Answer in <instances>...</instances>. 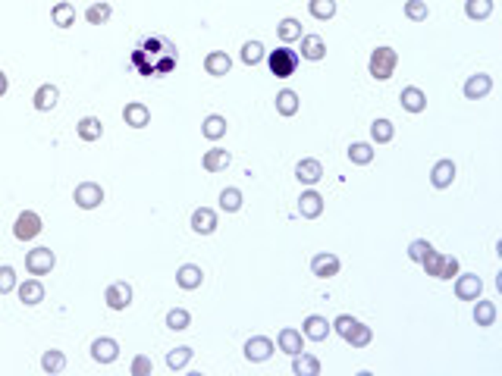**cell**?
<instances>
[{
	"label": "cell",
	"mask_w": 502,
	"mask_h": 376,
	"mask_svg": "<svg viewBox=\"0 0 502 376\" xmlns=\"http://www.w3.org/2000/svg\"><path fill=\"white\" fill-rule=\"evenodd\" d=\"M123 119L129 129H144L151 123V110L142 104V100H132V104L123 107Z\"/></svg>",
	"instance_id": "ac0fdd59"
},
{
	"label": "cell",
	"mask_w": 502,
	"mask_h": 376,
	"mask_svg": "<svg viewBox=\"0 0 502 376\" xmlns=\"http://www.w3.org/2000/svg\"><path fill=\"white\" fill-rule=\"evenodd\" d=\"M73 201L82 210H94V207H100V201H104V188H100L98 182H79L73 191Z\"/></svg>",
	"instance_id": "277c9868"
},
{
	"label": "cell",
	"mask_w": 502,
	"mask_h": 376,
	"mask_svg": "<svg viewBox=\"0 0 502 376\" xmlns=\"http://www.w3.org/2000/svg\"><path fill=\"white\" fill-rule=\"evenodd\" d=\"M119 357V342L110 336H100L91 342V361L94 363H113Z\"/></svg>",
	"instance_id": "7c38bea8"
},
{
	"label": "cell",
	"mask_w": 502,
	"mask_h": 376,
	"mask_svg": "<svg viewBox=\"0 0 502 376\" xmlns=\"http://www.w3.org/2000/svg\"><path fill=\"white\" fill-rule=\"evenodd\" d=\"M430 248H433V244L427 242V238H414V242L408 244V260L420 263V260H424V254H427V251H430Z\"/></svg>",
	"instance_id": "c3c4849f"
},
{
	"label": "cell",
	"mask_w": 502,
	"mask_h": 376,
	"mask_svg": "<svg viewBox=\"0 0 502 376\" xmlns=\"http://www.w3.org/2000/svg\"><path fill=\"white\" fill-rule=\"evenodd\" d=\"M298 107H301V100H298V94L292 91V88H282L280 94H276V113L280 116H295L298 113Z\"/></svg>",
	"instance_id": "f1b7e54d"
},
{
	"label": "cell",
	"mask_w": 502,
	"mask_h": 376,
	"mask_svg": "<svg viewBox=\"0 0 502 376\" xmlns=\"http://www.w3.org/2000/svg\"><path fill=\"white\" fill-rule=\"evenodd\" d=\"M229 163H232V154L223 148H211V150H204V157H201V166H204L207 173H223Z\"/></svg>",
	"instance_id": "d4e9b609"
},
{
	"label": "cell",
	"mask_w": 502,
	"mask_h": 376,
	"mask_svg": "<svg viewBox=\"0 0 502 376\" xmlns=\"http://www.w3.org/2000/svg\"><path fill=\"white\" fill-rule=\"evenodd\" d=\"M75 132H79L82 141H98V138L104 135V125H100L98 116H82L79 123H75Z\"/></svg>",
	"instance_id": "f546056e"
},
{
	"label": "cell",
	"mask_w": 502,
	"mask_h": 376,
	"mask_svg": "<svg viewBox=\"0 0 502 376\" xmlns=\"http://www.w3.org/2000/svg\"><path fill=\"white\" fill-rule=\"evenodd\" d=\"M188 326H192V313H188L185 307H173V311H167V329L185 332Z\"/></svg>",
	"instance_id": "60d3db41"
},
{
	"label": "cell",
	"mask_w": 502,
	"mask_h": 376,
	"mask_svg": "<svg viewBox=\"0 0 502 376\" xmlns=\"http://www.w3.org/2000/svg\"><path fill=\"white\" fill-rule=\"evenodd\" d=\"M16 292H19V301H22L25 307H35L44 301V282L41 279H25L16 285Z\"/></svg>",
	"instance_id": "7402d4cb"
},
{
	"label": "cell",
	"mask_w": 502,
	"mask_h": 376,
	"mask_svg": "<svg viewBox=\"0 0 502 376\" xmlns=\"http://www.w3.org/2000/svg\"><path fill=\"white\" fill-rule=\"evenodd\" d=\"M132 376H151L154 373V361H151L148 354H135L132 357Z\"/></svg>",
	"instance_id": "7dc6e473"
},
{
	"label": "cell",
	"mask_w": 502,
	"mask_h": 376,
	"mask_svg": "<svg viewBox=\"0 0 502 376\" xmlns=\"http://www.w3.org/2000/svg\"><path fill=\"white\" fill-rule=\"evenodd\" d=\"M483 292V279L477 273H458L455 276V298L458 301H477Z\"/></svg>",
	"instance_id": "8992f818"
},
{
	"label": "cell",
	"mask_w": 502,
	"mask_h": 376,
	"mask_svg": "<svg viewBox=\"0 0 502 376\" xmlns=\"http://www.w3.org/2000/svg\"><path fill=\"white\" fill-rule=\"evenodd\" d=\"M330 332H333V323L326 317H320V313H311V317H305V323H301V336H305L307 342H324Z\"/></svg>",
	"instance_id": "30bf717a"
},
{
	"label": "cell",
	"mask_w": 502,
	"mask_h": 376,
	"mask_svg": "<svg viewBox=\"0 0 502 376\" xmlns=\"http://www.w3.org/2000/svg\"><path fill=\"white\" fill-rule=\"evenodd\" d=\"M54 263H56V254L50 248H35L25 254V269L31 276H47L54 269Z\"/></svg>",
	"instance_id": "5b68a950"
},
{
	"label": "cell",
	"mask_w": 502,
	"mask_h": 376,
	"mask_svg": "<svg viewBox=\"0 0 502 376\" xmlns=\"http://www.w3.org/2000/svg\"><path fill=\"white\" fill-rule=\"evenodd\" d=\"M232 69V60L226 50H211V54L204 56V72L213 75V79H223V75H229Z\"/></svg>",
	"instance_id": "2e32d148"
},
{
	"label": "cell",
	"mask_w": 502,
	"mask_h": 376,
	"mask_svg": "<svg viewBox=\"0 0 502 376\" xmlns=\"http://www.w3.org/2000/svg\"><path fill=\"white\" fill-rule=\"evenodd\" d=\"M276 345H280V351H286L289 357L298 354V351H305V336H301V329H295V326H282L280 336H276Z\"/></svg>",
	"instance_id": "9a60e30c"
},
{
	"label": "cell",
	"mask_w": 502,
	"mask_h": 376,
	"mask_svg": "<svg viewBox=\"0 0 502 376\" xmlns=\"http://www.w3.org/2000/svg\"><path fill=\"white\" fill-rule=\"evenodd\" d=\"M452 276H458V260L455 257H446L443 269H439V279H452Z\"/></svg>",
	"instance_id": "f907efd6"
},
{
	"label": "cell",
	"mask_w": 502,
	"mask_h": 376,
	"mask_svg": "<svg viewBox=\"0 0 502 376\" xmlns=\"http://www.w3.org/2000/svg\"><path fill=\"white\" fill-rule=\"evenodd\" d=\"M50 22H54L56 29H73L75 25V6L69 3V0L54 3V10H50Z\"/></svg>",
	"instance_id": "4316f807"
},
{
	"label": "cell",
	"mask_w": 502,
	"mask_h": 376,
	"mask_svg": "<svg viewBox=\"0 0 502 376\" xmlns=\"http://www.w3.org/2000/svg\"><path fill=\"white\" fill-rule=\"evenodd\" d=\"M489 91H493V75H487V72L468 75V81H464V97L468 100H483Z\"/></svg>",
	"instance_id": "4fadbf2b"
},
{
	"label": "cell",
	"mask_w": 502,
	"mask_h": 376,
	"mask_svg": "<svg viewBox=\"0 0 502 376\" xmlns=\"http://www.w3.org/2000/svg\"><path fill=\"white\" fill-rule=\"evenodd\" d=\"M443 260H446V254H439V251H427L424 254V260H420V267L427 269V276H433V279H439V269H443Z\"/></svg>",
	"instance_id": "ee69618b"
},
{
	"label": "cell",
	"mask_w": 502,
	"mask_h": 376,
	"mask_svg": "<svg viewBox=\"0 0 502 376\" xmlns=\"http://www.w3.org/2000/svg\"><path fill=\"white\" fill-rule=\"evenodd\" d=\"M56 104H60V88L56 85H41L35 91V97H31V107H35L38 113H50Z\"/></svg>",
	"instance_id": "44dd1931"
},
{
	"label": "cell",
	"mask_w": 502,
	"mask_h": 376,
	"mask_svg": "<svg viewBox=\"0 0 502 376\" xmlns=\"http://www.w3.org/2000/svg\"><path fill=\"white\" fill-rule=\"evenodd\" d=\"M264 56H267V50H264L261 41H245L242 44V63L245 66H257Z\"/></svg>",
	"instance_id": "7bdbcfd3"
},
{
	"label": "cell",
	"mask_w": 502,
	"mask_h": 376,
	"mask_svg": "<svg viewBox=\"0 0 502 376\" xmlns=\"http://www.w3.org/2000/svg\"><path fill=\"white\" fill-rule=\"evenodd\" d=\"M110 16H113V6L107 3V0H98V3H91L85 10V22L88 25H107L110 22Z\"/></svg>",
	"instance_id": "1f68e13d"
},
{
	"label": "cell",
	"mask_w": 502,
	"mask_h": 376,
	"mask_svg": "<svg viewBox=\"0 0 502 376\" xmlns=\"http://www.w3.org/2000/svg\"><path fill=\"white\" fill-rule=\"evenodd\" d=\"M295 179L301 182V185H317L320 179H324V163L317 160V157H305V160L295 163Z\"/></svg>",
	"instance_id": "8fae6325"
},
{
	"label": "cell",
	"mask_w": 502,
	"mask_h": 376,
	"mask_svg": "<svg viewBox=\"0 0 502 376\" xmlns=\"http://www.w3.org/2000/svg\"><path fill=\"white\" fill-rule=\"evenodd\" d=\"M41 229H44V223H41V217H38L35 210H22L16 217V223H13V235H16L19 242H31V238H38L41 235Z\"/></svg>",
	"instance_id": "3957f363"
},
{
	"label": "cell",
	"mask_w": 502,
	"mask_h": 376,
	"mask_svg": "<svg viewBox=\"0 0 502 376\" xmlns=\"http://www.w3.org/2000/svg\"><path fill=\"white\" fill-rule=\"evenodd\" d=\"M220 210L223 213L242 210V191H238V188H223V191H220Z\"/></svg>",
	"instance_id": "b9f144b4"
},
{
	"label": "cell",
	"mask_w": 502,
	"mask_h": 376,
	"mask_svg": "<svg viewBox=\"0 0 502 376\" xmlns=\"http://www.w3.org/2000/svg\"><path fill=\"white\" fill-rule=\"evenodd\" d=\"M41 370H44V373H63V370H66V354H63V351H56V348L44 351V354H41Z\"/></svg>",
	"instance_id": "ab89813d"
},
{
	"label": "cell",
	"mask_w": 502,
	"mask_h": 376,
	"mask_svg": "<svg viewBox=\"0 0 502 376\" xmlns=\"http://www.w3.org/2000/svg\"><path fill=\"white\" fill-rule=\"evenodd\" d=\"M16 285H19V279H16V269L13 267H0V295H10V292H16Z\"/></svg>",
	"instance_id": "bcb514c9"
},
{
	"label": "cell",
	"mask_w": 502,
	"mask_h": 376,
	"mask_svg": "<svg viewBox=\"0 0 502 376\" xmlns=\"http://www.w3.org/2000/svg\"><path fill=\"white\" fill-rule=\"evenodd\" d=\"M298 213H301L305 219H317L320 213H324V198H320L314 188L301 191V198H298Z\"/></svg>",
	"instance_id": "cb8c5ba5"
},
{
	"label": "cell",
	"mask_w": 502,
	"mask_h": 376,
	"mask_svg": "<svg viewBox=\"0 0 502 376\" xmlns=\"http://www.w3.org/2000/svg\"><path fill=\"white\" fill-rule=\"evenodd\" d=\"M6 91H10V79H6V72L0 69V97H3Z\"/></svg>",
	"instance_id": "816d5d0a"
},
{
	"label": "cell",
	"mask_w": 502,
	"mask_h": 376,
	"mask_svg": "<svg viewBox=\"0 0 502 376\" xmlns=\"http://www.w3.org/2000/svg\"><path fill=\"white\" fill-rule=\"evenodd\" d=\"M104 304L110 307V311H126V307L132 304V285L129 282H110L104 292Z\"/></svg>",
	"instance_id": "52a82bcc"
},
{
	"label": "cell",
	"mask_w": 502,
	"mask_h": 376,
	"mask_svg": "<svg viewBox=\"0 0 502 376\" xmlns=\"http://www.w3.org/2000/svg\"><path fill=\"white\" fill-rule=\"evenodd\" d=\"M192 357H195V351L188 348V345H179V348L167 351V367L173 370V373H179V370H185L188 363H192Z\"/></svg>",
	"instance_id": "4dcf8cb0"
},
{
	"label": "cell",
	"mask_w": 502,
	"mask_h": 376,
	"mask_svg": "<svg viewBox=\"0 0 502 376\" xmlns=\"http://www.w3.org/2000/svg\"><path fill=\"white\" fill-rule=\"evenodd\" d=\"M245 357H248L251 363H264V361H270L273 357V338H267V336H251L248 342H245Z\"/></svg>",
	"instance_id": "ba28073f"
},
{
	"label": "cell",
	"mask_w": 502,
	"mask_h": 376,
	"mask_svg": "<svg viewBox=\"0 0 502 376\" xmlns=\"http://www.w3.org/2000/svg\"><path fill=\"white\" fill-rule=\"evenodd\" d=\"M464 16L483 22V19L493 16V0H464Z\"/></svg>",
	"instance_id": "836d02e7"
},
{
	"label": "cell",
	"mask_w": 502,
	"mask_h": 376,
	"mask_svg": "<svg viewBox=\"0 0 502 376\" xmlns=\"http://www.w3.org/2000/svg\"><path fill=\"white\" fill-rule=\"evenodd\" d=\"M292 373L295 376H317L320 361L314 354H307V351H298V354H292Z\"/></svg>",
	"instance_id": "484cf974"
},
{
	"label": "cell",
	"mask_w": 502,
	"mask_h": 376,
	"mask_svg": "<svg viewBox=\"0 0 502 376\" xmlns=\"http://www.w3.org/2000/svg\"><path fill=\"white\" fill-rule=\"evenodd\" d=\"M336 0H307V13H311L317 22H326V19L336 16Z\"/></svg>",
	"instance_id": "74e56055"
},
{
	"label": "cell",
	"mask_w": 502,
	"mask_h": 376,
	"mask_svg": "<svg viewBox=\"0 0 502 376\" xmlns=\"http://www.w3.org/2000/svg\"><path fill=\"white\" fill-rule=\"evenodd\" d=\"M355 323H358V320L351 317V313H339V317L333 320V329H336L339 336L345 338V336H349V329H351V326H355Z\"/></svg>",
	"instance_id": "681fc988"
},
{
	"label": "cell",
	"mask_w": 502,
	"mask_h": 376,
	"mask_svg": "<svg viewBox=\"0 0 502 376\" xmlns=\"http://www.w3.org/2000/svg\"><path fill=\"white\" fill-rule=\"evenodd\" d=\"M276 35H280L282 44L298 41V38H301V22H298V19H292V16L280 19V25H276Z\"/></svg>",
	"instance_id": "8d00e7d4"
},
{
	"label": "cell",
	"mask_w": 502,
	"mask_h": 376,
	"mask_svg": "<svg viewBox=\"0 0 502 376\" xmlns=\"http://www.w3.org/2000/svg\"><path fill=\"white\" fill-rule=\"evenodd\" d=\"M496 313H499V311H496L493 301H480V298L474 301V323L477 326H483V329H487V326H493L496 323Z\"/></svg>",
	"instance_id": "e575fe53"
},
{
	"label": "cell",
	"mask_w": 502,
	"mask_h": 376,
	"mask_svg": "<svg viewBox=\"0 0 502 376\" xmlns=\"http://www.w3.org/2000/svg\"><path fill=\"white\" fill-rule=\"evenodd\" d=\"M405 16L411 19V22H424V19L430 16V10H427V0H405Z\"/></svg>",
	"instance_id": "f6af8a7d"
},
{
	"label": "cell",
	"mask_w": 502,
	"mask_h": 376,
	"mask_svg": "<svg viewBox=\"0 0 502 376\" xmlns=\"http://www.w3.org/2000/svg\"><path fill=\"white\" fill-rule=\"evenodd\" d=\"M201 282H204V273H201L198 263H182V267L176 269V285H179L182 292H195V288H201Z\"/></svg>",
	"instance_id": "5bb4252c"
},
{
	"label": "cell",
	"mask_w": 502,
	"mask_h": 376,
	"mask_svg": "<svg viewBox=\"0 0 502 376\" xmlns=\"http://www.w3.org/2000/svg\"><path fill=\"white\" fill-rule=\"evenodd\" d=\"M339 257L333 254V251H320V254L311 257V273L317 276V279H333V276L339 273Z\"/></svg>",
	"instance_id": "9c48e42d"
},
{
	"label": "cell",
	"mask_w": 502,
	"mask_h": 376,
	"mask_svg": "<svg viewBox=\"0 0 502 376\" xmlns=\"http://www.w3.org/2000/svg\"><path fill=\"white\" fill-rule=\"evenodd\" d=\"M345 342H349L351 348H367V345L374 342V329H370V326H364L361 320H358V323L349 329V336H345Z\"/></svg>",
	"instance_id": "d6a6232c"
},
{
	"label": "cell",
	"mask_w": 502,
	"mask_h": 376,
	"mask_svg": "<svg viewBox=\"0 0 502 376\" xmlns=\"http://www.w3.org/2000/svg\"><path fill=\"white\" fill-rule=\"evenodd\" d=\"M226 116H220V113H211V116H204V123H201V135L207 138V141H220V138L226 135Z\"/></svg>",
	"instance_id": "83f0119b"
},
{
	"label": "cell",
	"mask_w": 502,
	"mask_h": 376,
	"mask_svg": "<svg viewBox=\"0 0 502 376\" xmlns=\"http://www.w3.org/2000/svg\"><path fill=\"white\" fill-rule=\"evenodd\" d=\"M267 66H270V72H273L276 79H289V75H295V69H298V50H292L289 44L270 50Z\"/></svg>",
	"instance_id": "7a4b0ae2"
},
{
	"label": "cell",
	"mask_w": 502,
	"mask_h": 376,
	"mask_svg": "<svg viewBox=\"0 0 502 376\" xmlns=\"http://www.w3.org/2000/svg\"><path fill=\"white\" fill-rule=\"evenodd\" d=\"M455 163L452 160H436L433 163V169H430V185L433 188H439V191H443V188H449L452 182H455Z\"/></svg>",
	"instance_id": "e0dca14e"
},
{
	"label": "cell",
	"mask_w": 502,
	"mask_h": 376,
	"mask_svg": "<svg viewBox=\"0 0 502 376\" xmlns=\"http://www.w3.org/2000/svg\"><path fill=\"white\" fill-rule=\"evenodd\" d=\"M395 66H399V54L393 47H376L370 50V60H367V72L374 75L376 81H389L395 75Z\"/></svg>",
	"instance_id": "6da1fadb"
},
{
	"label": "cell",
	"mask_w": 502,
	"mask_h": 376,
	"mask_svg": "<svg viewBox=\"0 0 502 376\" xmlns=\"http://www.w3.org/2000/svg\"><path fill=\"white\" fill-rule=\"evenodd\" d=\"M399 104H402V110H408V113H424L427 110V94L420 91L418 85H408V88H402Z\"/></svg>",
	"instance_id": "d6986e66"
},
{
	"label": "cell",
	"mask_w": 502,
	"mask_h": 376,
	"mask_svg": "<svg viewBox=\"0 0 502 376\" xmlns=\"http://www.w3.org/2000/svg\"><path fill=\"white\" fill-rule=\"evenodd\" d=\"M301 60H311V63H320L326 56V41L320 35H301Z\"/></svg>",
	"instance_id": "ffe728a7"
},
{
	"label": "cell",
	"mask_w": 502,
	"mask_h": 376,
	"mask_svg": "<svg viewBox=\"0 0 502 376\" xmlns=\"http://www.w3.org/2000/svg\"><path fill=\"white\" fill-rule=\"evenodd\" d=\"M370 138H374V144H389L395 138V125L389 119H374L370 123Z\"/></svg>",
	"instance_id": "f35d334b"
},
{
	"label": "cell",
	"mask_w": 502,
	"mask_h": 376,
	"mask_svg": "<svg viewBox=\"0 0 502 376\" xmlns=\"http://www.w3.org/2000/svg\"><path fill=\"white\" fill-rule=\"evenodd\" d=\"M192 229L198 232V235H213V232H217V210L198 207V210L192 213Z\"/></svg>",
	"instance_id": "603a6c76"
},
{
	"label": "cell",
	"mask_w": 502,
	"mask_h": 376,
	"mask_svg": "<svg viewBox=\"0 0 502 376\" xmlns=\"http://www.w3.org/2000/svg\"><path fill=\"white\" fill-rule=\"evenodd\" d=\"M374 144H367V141H355L349 148V160L355 163V166H367V163H374Z\"/></svg>",
	"instance_id": "d590c367"
}]
</instances>
